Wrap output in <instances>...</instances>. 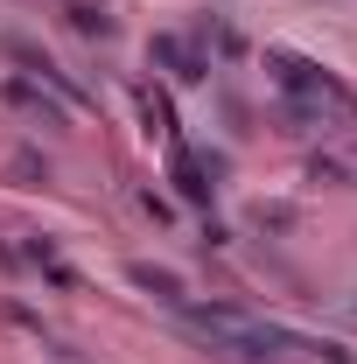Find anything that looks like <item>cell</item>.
I'll list each match as a JSON object with an SVG mask.
<instances>
[{"mask_svg": "<svg viewBox=\"0 0 357 364\" xmlns=\"http://www.w3.org/2000/svg\"><path fill=\"white\" fill-rule=\"evenodd\" d=\"M134 280L154 294V301H182V280H176L169 267H134Z\"/></svg>", "mask_w": 357, "mask_h": 364, "instance_id": "cell-5", "label": "cell"}, {"mask_svg": "<svg viewBox=\"0 0 357 364\" xmlns=\"http://www.w3.org/2000/svg\"><path fill=\"white\" fill-rule=\"evenodd\" d=\"M154 63H169L182 85H196V77H203V63H196V56H189V49H182L176 36H154Z\"/></svg>", "mask_w": 357, "mask_h": 364, "instance_id": "cell-2", "label": "cell"}, {"mask_svg": "<svg viewBox=\"0 0 357 364\" xmlns=\"http://www.w3.org/2000/svg\"><path fill=\"white\" fill-rule=\"evenodd\" d=\"M63 14H70V28H78V36H112V14H105V7H91V0H70Z\"/></svg>", "mask_w": 357, "mask_h": 364, "instance_id": "cell-4", "label": "cell"}, {"mask_svg": "<svg viewBox=\"0 0 357 364\" xmlns=\"http://www.w3.org/2000/svg\"><path fill=\"white\" fill-rule=\"evenodd\" d=\"M7 105H21V112H36V119H43V127H56V119H63V112H56V98H49L43 85H28V77H7Z\"/></svg>", "mask_w": 357, "mask_h": 364, "instance_id": "cell-1", "label": "cell"}, {"mask_svg": "<svg viewBox=\"0 0 357 364\" xmlns=\"http://www.w3.org/2000/svg\"><path fill=\"white\" fill-rule=\"evenodd\" d=\"M176 189L189 196V203H211V182H203V168H196V154L176 140Z\"/></svg>", "mask_w": 357, "mask_h": 364, "instance_id": "cell-3", "label": "cell"}]
</instances>
